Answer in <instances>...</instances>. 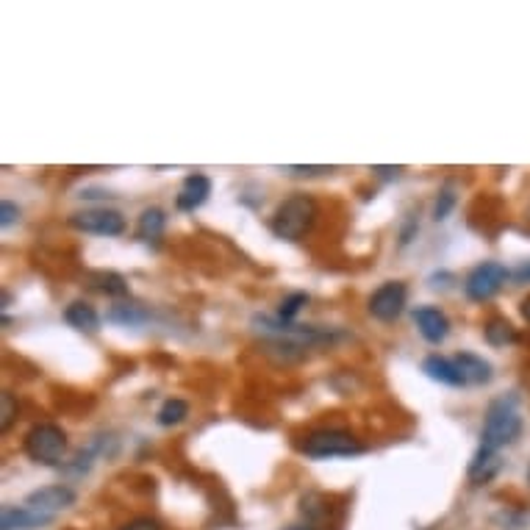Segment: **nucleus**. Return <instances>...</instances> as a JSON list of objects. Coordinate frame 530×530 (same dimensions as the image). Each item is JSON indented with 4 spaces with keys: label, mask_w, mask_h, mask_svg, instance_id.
Returning <instances> with one entry per match:
<instances>
[{
    "label": "nucleus",
    "mask_w": 530,
    "mask_h": 530,
    "mask_svg": "<svg viewBox=\"0 0 530 530\" xmlns=\"http://www.w3.org/2000/svg\"><path fill=\"white\" fill-rule=\"evenodd\" d=\"M320 217V206L311 195H292L286 198L272 217V233L278 239L298 242L311 230V225Z\"/></svg>",
    "instance_id": "nucleus-1"
},
{
    "label": "nucleus",
    "mask_w": 530,
    "mask_h": 530,
    "mask_svg": "<svg viewBox=\"0 0 530 530\" xmlns=\"http://www.w3.org/2000/svg\"><path fill=\"white\" fill-rule=\"evenodd\" d=\"M522 433V419L514 411V406H508L505 400L492 402L489 414H486L483 422V433H480V448L486 450H500L508 448V444H514Z\"/></svg>",
    "instance_id": "nucleus-2"
},
{
    "label": "nucleus",
    "mask_w": 530,
    "mask_h": 530,
    "mask_svg": "<svg viewBox=\"0 0 530 530\" xmlns=\"http://www.w3.org/2000/svg\"><path fill=\"white\" fill-rule=\"evenodd\" d=\"M300 450L311 458H336V456H355L362 453V441H358L350 431L339 428H323L314 431L303 439Z\"/></svg>",
    "instance_id": "nucleus-3"
},
{
    "label": "nucleus",
    "mask_w": 530,
    "mask_h": 530,
    "mask_svg": "<svg viewBox=\"0 0 530 530\" xmlns=\"http://www.w3.org/2000/svg\"><path fill=\"white\" fill-rule=\"evenodd\" d=\"M26 453L39 464H58L67 453V433L53 422L34 425L26 436Z\"/></svg>",
    "instance_id": "nucleus-4"
},
{
    "label": "nucleus",
    "mask_w": 530,
    "mask_h": 530,
    "mask_svg": "<svg viewBox=\"0 0 530 530\" xmlns=\"http://www.w3.org/2000/svg\"><path fill=\"white\" fill-rule=\"evenodd\" d=\"M511 278V272H508L503 264L497 261H486L480 267H475L470 272V278H466L464 289H466V298L475 300V303H483V300H489L495 298V294L503 289V284Z\"/></svg>",
    "instance_id": "nucleus-5"
},
{
    "label": "nucleus",
    "mask_w": 530,
    "mask_h": 530,
    "mask_svg": "<svg viewBox=\"0 0 530 530\" xmlns=\"http://www.w3.org/2000/svg\"><path fill=\"white\" fill-rule=\"evenodd\" d=\"M70 225L83 233H95V237H120L125 230V217L112 208H90L73 214Z\"/></svg>",
    "instance_id": "nucleus-6"
},
{
    "label": "nucleus",
    "mask_w": 530,
    "mask_h": 530,
    "mask_svg": "<svg viewBox=\"0 0 530 530\" xmlns=\"http://www.w3.org/2000/svg\"><path fill=\"white\" fill-rule=\"evenodd\" d=\"M406 298H409L406 284L389 281L380 289H375V294L370 298V314L380 323H392L402 314V308H406Z\"/></svg>",
    "instance_id": "nucleus-7"
},
{
    "label": "nucleus",
    "mask_w": 530,
    "mask_h": 530,
    "mask_svg": "<svg viewBox=\"0 0 530 530\" xmlns=\"http://www.w3.org/2000/svg\"><path fill=\"white\" fill-rule=\"evenodd\" d=\"M73 503H75V492L67 489V486H45V489L31 492L23 505L34 508V511L42 514V517L56 519L61 511H67Z\"/></svg>",
    "instance_id": "nucleus-8"
},
{
    "label": "nucleus",
    "mask_w": 530,
    "mask_h": 530,
    "mask_svg": "<svg viewBox=\"0 0 530 530\" xmlns=\"http://www.w3.org/2000/svg\"><path fill=\"white\" fill-rule=\"evenodd\" d=\"M414 323L419 328V333L428 339V342L439 345L448 339L450 333V320L444 316V311H439L436 306H422L414 311Z\"/></svg>",
    "instance_id": "nucleus-9"
},
{
    "label": "nucleus",
    "mask_w": 530,
    "mask_h": 530,
    "mask_svg": "<svg viewBox=\"0 0 530 530\" xmlns=\"http://www.w3.org/2000/svg\"><path fill=\"white\" fill-rule=\"evenodd\" d=\"M208 195H211V181L203 173H195V175H189L183 181L181 192L175 198V206L181 211H195V208H200L208 200Z\"/></svg>",
    "instance_id": "nucleus-10"
},
{
    "label": "nucleus",
    "mask_w": 530,
    "mask_h": 530,
    "mask_svg": "<svg viewBox=\"0 0 530 530\" xmlns=\"http://www.w3.org/2000/svg\"><path fill=\"white\" fill-rule=\"evenodd\" d=\"M51 517L36 514L34 508L19 505V508H4V519H0V530H39L51 525Z\"/></svg>",
    "instance_id": "nucleus-11"
},
{
    "label": "nucleus",
    "mask_w": 530,
    "mask_h": 530,
    "mask_svg": "<svg viewBox=\"0 0 530 530\" xmlns=\"http://www.w3.org/2000/svg\"><path fill=\"white\" fill-rule=\"evenodd\" d=\"M453 364H456V370L461 372V378H464V384H489L492 380V364L489 362H483L480 355H475V353H458L456 358H453Z\"/></svg>",
    "instance_id": "nucleus-12"
},
{
    "label": "nucleus",
    "mask_w": 530,
    "mask_h": 530,
    "mask_svg": "<svg viewBox=\"0 0 530 530\" xmlns=\"http://www.w3.org/2000/svg\"><path fill=\"white\" fill-rule=\"evenodd\" d=\"M422 372H425L431 380H439V384H448V386H464V378L456 370V364L450 358H441V355H428L425 362H422Z\"/></svg>",
    "instance_id": "nucleus-13"
},
{
    "label": "nucleus",
    "mask_w": 530,
    "mask_h": 530,
    "mask_svg": "<svg viewBox=\"0 0 530 530\" xmlns=\"http://www.w3.org/2000/svg\"><path fill=\"white\" fill-rule=\"evenodd\" d=\"M65 320H67L70 328H75V331H81V333H95V331L100 328L97 311H95L90 303H81V300H75V303H70V306L65 308Z\"/></svg>",
    "instance_id": "nucleus-14"
},
{
    "label": "nucleus",
    "mask_w": 530,
    "mask_h": 530,
    "mask_svg": "<svg viewBox=\"0 0 530 530\" xmlns=\"http://www.w3.org/2000/svg\"><path fill=\"white\" fill-rule=\"evenodd\" d=\"M90 286L100 294H109V298H125V294H129V284H125V278L120 272H112V269L92 272Z\"/></svg>",
    "instance_id": "nucleus-15"
},
{
    "label": "nucleus",
    "mask_w": 530,
    "mask_h": 530,
    "mask_svg": "<svg viewBox=\"0 0 530 530\" xmlns=\"http://www.w3.org/2000/svg\"><path fill=\"white\" fill-rule=\"evenodd\" d=\"M497 470H500L497 453L480 448V450L475 453L472 464H470V480H472V483H489V480L497 475Z\"/></svg>",
    "instance_id": "nucleus-16"
},
{
    "label": "nucleus",
    "mask_w": 530,
    "mask_h": 530,
    "mask_svg": "<svg viewBox=\"0 0 530 530\" xmlns=\"http://www.w3.org/2000/svg\"><path fill=\"white\" fill-rule=\"evenodd\" d=\"M164 225H167V214L161 208H144L139 217V225H136V237L142 242H156V239H161Z\"/></svg>",
    "instance_id": "nucleus-17"
},
{
    "label": "nucleus",
    "mask_w": 530,
    "mask_h": 530,
    "mask_svg": "<svg viewBox=\"0 0 530 530\" xmlns=\"http://www.w3.org/2000/svg\"><path fill=\"white\" fill-rule=\"evenodd\" d=\"M483 333H486V342L495 345V347H503V345L514 342V339H517L514 325L508 323V320H500V316H497V320H489V323H486Z\"/></svg>",
    "instance_id": "nucleus-18"
},
{
    "label": "nucleus",
    "mask_w": 530,
    "mask_h": 530,
    "mask_svg": "<svg viewBox=\"0 0 530 530\" xmlns=\"http://www.w3.org/2000/svg\"><path fill=\"white\" fill-rule=\"evenodd\" d=\"M186 417H189V406L183 400H167L159 411V425L173 428V425H181Z\"/></svg>",
    "instance_id": "nucleus-19"
},
{
    "label": "nucleus",
    "mask_w": 530,
    "mask_h": 530,
    "mask_svg": "<svg viewBox=\"0 0 530 530\" xmlns=\"http://www.w3.org/2000/svg\"><path fill=\"white\" fill-rule=\"evenodd\" d=\"M109 320L120 323V325H139L147 320V311L139 308V306H114L109 311Z\"/></svg>",
    "instance_id": "nucleus-20"
},
{
    "label": "nucleus",
    "mask_w": 530,
    "mask_h": 530,
    "mask_svg": "<svg viewBox=\"0 0 530 530\" xmlns=\"http://www.w3.org/2000/svg\"><path fill=\"white\" fill-rule=\"evenodd\" d=\"M303 306H308V294H303V292L289 294V298H284V303L278 306V320H281V323H292L294 316L300 314Z\"/></svg>",
    "instance_id": "nucleus-21"
},
{
    "label": "nucleus",
    "mask_w": 530,
    "mask_h": 530,
    "mask_svg": "<svg viewBox=\"0 0 530 530\" xmlns=\"http://www.w3.org/2000/svg\"><path fill=\"white\" fill-rule=\"evenodd\" d=\"M17 411H19L17 397L12 392H4V397H0V431H4V433L14 425Z\"/></svg>",
    "instance_id": "nucleus-22"
},
{
    "label": "nucleus",
    "mask_w": 530,
    "mask_h": 530,
    "mask_svg": "<svg viewBox=\"0 0 530 530\" xmlns=\"http://www.w3.org/2000/svg\"><path fill=\"white\" fill-rule=\"evenodd\" d=\"M453 206H456V195L450 192V189H444V192L439 195V200H436V206H433V220L439 222V220H448V214L453 211Z\"/></svg>",
    "instance_id": "nucleus-23"
},
{
    "label": "nucleus",
    "mask_w": 530,
    "mask_h": 530,
    "mask_svg": "<svg viewBox=\"0 0 530 530\" xmlns=\"http://www.w3.org/2000/svg\"><path fill=\"white\" fill-rule=\"evenodd\" d=\"M120 530H164V527L156 519H151V517H136L131 522H125Z\"/></svg>",
    "instance_id": "nucleus-24"
},
{
    "label": "nucleus",
    "mask_w": 530,
    "mask_h": 530,
    "mask_svg": "<svg viewBox=\"0 0 530 530\" xmlns=\"http://www.w3.org/2000/svg\"><path fill=\"white\" fill-rule=\"evenodd\" d=\"M17 220H19V208H17L14 203L4 200V206H0V225L9 228V225H14Z\"/></svg>",
    "instance_id": "nucleus-25"
},
{
    "label": "nucleus",
    "mask_w": 530,
    "mask_h": 530,
    "mask_svg": "<svg viewBox=\"0 0 530 530\" xmlns=\"http://www.w3.org/2000/svg\"><path fill=\"white\" fill-rule=\"evenodd\" d=\"M286 173H292V175H320V173H331V167H286Z\"/></svg>",
    "instance_id": "nucleus-26"
},
{
    "label": "nucleus",
    "mask_w": 530,
    "mask_h": 530,
    "mask_svg": "<svg viewBox=\"0 0 530 530\" xmlns=\"http://www.w3.org/2000/svg\"><path fill=\"white\" fill-rule=\"evenodd\" d=\"M511 278H514L517 284H530V261L519 264V267L511 272Z\"/></svg>",
    "instance_id": "nucleus-27"
},
{
    "label": "nucleus",
    "mask_w": 530,
    "mask_h": 530,
    "mask_svg": "<svg viewBox=\"0 0 530 530\" xmlns=\"http://www.w3.org/2000/svg\"><path fill=\"white\" fill-rule=\"evenodd\" d=\"M372 173H378L380 178H394L400 173V167H372Z\"/></svg>",
    "instance_id": "nucleus-28"
},
{
    "label": "nucleus",
    "mask_w": 530,
    "mask_h": 530,
    "mask_svg": "<svg viewBox=\"0 0 530 530\" xmlns=\"http://www.w3.org/2000/svg\"><path fill=\"white\" fill-rule=\"evenodd\" d=\"M522 316H525V320L530 323V298H525V300H522Z\"/></svg>",
    "instance_id": "nucleus-29"
},
{
    "label": "nucleus",
    "mask_w": 530,
    "mask_h": 530,
    "mask_svg": "<svg viewBox=\"0 0 530 530\" xmlns=\"http://www.w3.org/2000/svg\"><path fill=\"white\" fill-rule=\"evenodd\" d=\"M289 530H314L311 525H294V527H289Z\"/></svg>",
    "instance_id": "nucleus-30"
}]
</instances>
